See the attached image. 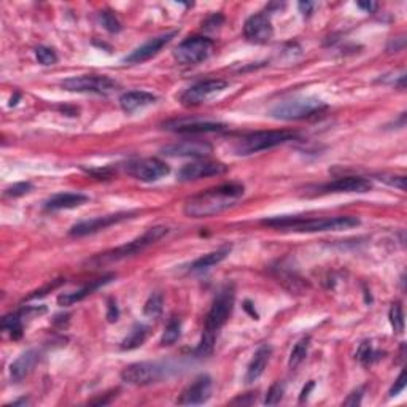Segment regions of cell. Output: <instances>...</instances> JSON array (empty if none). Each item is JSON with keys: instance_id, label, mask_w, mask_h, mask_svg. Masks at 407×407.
I'll list each match as a JSON object with an SVG mask.
<instances>
[{"instance_id": "cell-20", "label": "cell", "mask_w": 407, "mask_h": 407, "mask_svg": "<svg viewBox=\"0 0 407 407\" xmlns=\"http://www.w3.org/2000/svg\"><path fill=\"white\" fill-rule=\"evenodd\" d=\"M116 275L115 274H109V275H104L102 279H97L91 283H88L83 288H80V290L72 291V293H64L61 296L57 298V303L59 305H74L75 303H80V301H83L86 296H90L99 288H102L110 283L111 280H115Z\"/></svg>"}, {"instance_id": "cell-32", "label": "cell", "mask_w": 407, "mask_h": 407, "mask_svg": "<svg viewBox=\"0 0 407 407\" xmlns=\"http://www.w3.org/2000/svg\"><path fill=\"white\" fill-rule=\"evenodd\" d=\"M377 355V353L373 350V345H371V342L369 340H364L361 345L358 347V352H357V359L359 363H361L363 366H369L371 363L374 361V357Z\"/></svg>"}, {"instance_id": "cell-36", "label": "cell", "mask_w": 407, "mask_h": 407, "mask_svg": "<svg viewBox=\"0 0 407 407\" xmlns=\"http://www.w3.org/2000/svg\"><path fill=\"white\" fill-rule=\"evenodd\" d=\"M100 21H102V26L107 29L109 32H120L121 31L120 21H118L116 16L109 10L102 11V13H100Z\"/></svg>"}, {"instance_id": "cell-28", "label": "cell", "mask_w": 407, "mask_h": 407, "mask_svg": "<svg viewBox=\"0 0 407 407\" xmlns=\"http://www.w3.org/2000/svg\"><path fill=\"white\" fill-rule=\"evenodd\" d=\"M309 347H310L309 336H305V338L301 339L298 344L293 347V350L290 353V361H288V366H290L291 369H296L298 366L304 361L309 353Z\"/></svg>"}, {"instance_id": "cell-13", "label": "cell", "mask_w": 407, "mask_h": 407, "mask_svg": "<svg viewBox=\"0 0 407 407\" xmlns=\"http://www.w3.org/2000/svg\"><path fill=\"white\" fill-rule=\"evenodd\" d=\"M212 387H214V383H212L209 375H199L181 392L180 398L177 399V404L199 406L207 403L212 396Z\"/></svg>"}, {"instance_id": "cell-6", "label": "cell", "mask_w": 407, "mask_h": 407, "mask_svg": "<svg viewBox=\"0 0 407 407\" xmlns=\"http://www.w3.org/2000/svg\"><path fill=\"white\" fill-rule=\"evenodd\" d=\"M323 110H326V104L322 102L320 99L303 97V99L285 100V102L275 105L273 111H270V115L277 118V120L296 121V120H305V118L320 115Z\"/></svg>"}, {"instance_id": "cell-19", "label": "cell", "mask_w": 407, "mask_h": 407, "mask_svg": "<svg viewBox=\"0 0 407 407\" xmlns=\"http://www.w3.org/2000/svg\"><path fill=\"white\" fill-rule=\"evenodd\" d=\"M373 188V183L363 177H342L322 186L323 193H366Z\"/></svg>"}, {"instance_id": "cell-21", "label": "cell", "mask_w": 407, "mask_h": 407, "mask_svg": "<svg viewBox=\"0 0 407 407\" xmlns=\"http://www.w3.org/2000/svg\"><path fill=\"white\" fill-rule=\"evenodd\" d=\"M39 358H40L39 352L35 350H27L25 353H21V355L10 366L11 382L20 383L21 380H25L26 377L32 373L35 364L39 363Z\"/></svg>"}, {"instance_id": "cell-29", "label": "cell", "mask_w": 407, "mask_h": 407, "mask_svg": "<svg viewBox=\"0 0 407 407\" xmlns=\"http://www.w3.org/2000/svg\"><path fill=\"white\" fill-rule=\"evenodd\" d=\"M180 334H181V322L179 320V318H172L167 323V326L166 329H164V333L161 336V345H174L177 340H179L180 338Z\"/></svg>"}, {"instance_id": "cell-16", "label": "cell", "mask_w": 407, "mask_h": 407, "mask_svg": "<svg viewBox=\"0 0 407 407\" xmlns=\"http://www.w3.org/2000/svg\"><path fill=\"white\" fill-rule=\"evenodd\" d=\"M212 151H214V149H212L209 142L185 140L164 146L163 155L174 158H207Z\"/></svg>"}, {"instance_id": "cell-27", "label": "cell", "mask_w": 407, "mask_h": 407, "mask_svg": "<svg viewBox=\"0 0 407 407\" xmlns=\"http://www.w3.org/2000/svg\"><path fill=\"white\" fill-rule=\"evenodd\" d=\"M2 329L11 336V339H21L22 331H25V324H22V317L20 312L18 314H10L2 318Z\"/></svg>"}, {"instance_id": "cell-4", "label": "cell", "mask_w": 407, "mask_h": 407, "mask_svg": "<svg viewBox=\"0 0 407 407\" xmlns=\"http://www.w3.org/2000/svg\"><path fill=\"white\" fill-rule=\"evenodd\" d=\"M298 137L296 132L293 131H261V132H253L237 140V144L234 145L235 155L240 156H249L253 153H259L264 150H270L274 146H279L291 142Z\"/></svg>"}, {"instance_id": "cell-8", "label": "cell", "mask_w": 407, "mask_h": 407, "mask_svg": "<svg viewBox=\"0 0 407 407\" xmlns=\"http://www.w3.org/2000/svg\"><path fill=\"white\" fill-rule=\"evenodd\" d=\"M214 46V42L207 37H191L177 46L174 57L181 66H196L210 57Z\"/></svg>"}, {"instance_id": "cell-1", "label": "cell", "mask_w": 407, "mask_h": 407, "mask_svg": "<svg viewBox=\"0 0 407 407\" xmlns=\"http://www.w3.org/2000/svg\"><path fill=\"white\" fill-rule=\"evenodd\" d=\"M244 194L245 188L239 183H225V185L210 188L188 199L183 212L190 218L215 216L234 207Z\"/></svg>"}, {"instance_id": "cell-39", "label": "cell", "mask_w": 407, "mask_h": 407, "mask_svg": "<svg viewBox=\"0 0 407 407\" xmlns=\"http://www.w3.org/2000/svg\"><path fill=\"white\" fill-rule=\"evenodd\" d=\"M361 398H363L361 390L353 392V393L350 394V396L344 401V404H345V406H358V404H361Z\"/></svg>"}, {"instance_id": "cell-24", "label": "cell", "mask_w": 407, "mask_h": 407, "mask_svg": "<svg viewBox=\"0 0 407 407\" xmlns=\"http://www.w3.org/2000/svg\"><path fill=\"white\" fill-rule=\"evenodd\" d=\"M88 202V196L81 193H61L56 194V196L50 198L45 202V209L56 212V210H69L75 209Z\"/></svg>"}, {"instance_id": "cell-37", "label": "cell", "mask_w": 407, "mask_h": 407, "mask_svg": "<svg viewBox=\"0 0 407 407\" xmlns=\"http://www.w3.org/2000/svg\"><path fill=\"white\" fill-rule=\"evenodd\" d=\"M404 388H406V371H401L399 377L396 379V382H394V385L392 387L390 396H396V394H399L401 392H403Z\"/></svg>"}, {"instance_id": "cell-22", "label": "cell", "mask_w": 407, "mask_h": 407, "mask_svg": "<svg viewBox=\"0 0 407 407\" xmlns=\"http://www.w3.org/2000/svg\"><path fill=\"white\" fill-rule=\"evenodd\" d=\"M270 355H273V347H269V345H261L255 352V355H253L249 368H247V373H245V382L247 383L256 382L259 377L263 375L264 369H266V366L270 359Z\"/></svg>"}, {"instance_id": "cell-2", "label": "cell", "mask_w": 407, "mask_h": 407, "mask_svg": "<svg viewBox=\"0 0 407 407\" xmlns=\"http://www.w3.org/2000/svg\"><path fill=\"white\" fill-rule=\"evenodd\" d=\"M264 226L283 229L294 233H324L344 231L359 225L357 216H334V218H304V216H274L261 221Z\"/></svg>"}, {"instance_id": "cell-38", "label": "cell", "mask_w": 407, "mask_h": 407, "mask_svg": "<svg viewBox=\"0 0 407 407\" xmlns=\"http://www.w3.org/2000/svg\"><path fill=\"white\" fill-rule=\"evenodd\" d=\"M118 317H120V310H118V305H116V301L110 299L109 301V305H107V318L110 323H113L118 320Z\"/></svg>"}, {"instance_id": "cell-18", "label": "cell", "mask_w": 407, "mask_h": 407, "mask_svg": "<svg viewBox=\"0 0 407 407\" xmlns=\"http://www.w3.org/2000/svg\"><path fill=\"white\" fill-rule=\"evenodd\" d=\"M228 167L223 163L216 161H196L191 164H186L185 167L180 169L179 180L180 181H193L199 179H205V177H214L225 174Z\"/></svg>"}, {"instance_id": "cell-15", "label": "cell", "mask_w": 407, "mask_h": 407, "mask_svg": "<svg viewBox=\"0 0 407 407\" xmlns=\"http://www.w3.org/2000/svg\"><path fill=\"white\" fill-rule=\"evenodd\" d=\"M164 129L180 134H207L225 131L226 125L216 121H202V120H172L164 123Z\"/></svg>"}, {"instance_id": "cell-30", "label": "cell", "mask_w": 407, "mask_h": 407, "mask_svg": "<svg viewBox=\"0 0 407 407\" xmlns=\"http://www.w3.org/2000/svg\"><path fill=\"white\" fill-rule=\"evenodd\" d=\"M163 296L159 293H153L151 296L149 298V301L145 303V308H144V314L150 318H158L161 315L163 312Z\"/></svg>"}, {"instance_id": "cell-10", "label": "cell", "mask_w": 407, "mask_h": 407, "mask_svg": "<svg viewBox=\"0 0 407 407\" xmlns=\"http://www.w3.org/2000/svg\"><path fill=\"white\" fill-rule=\"evenodd\" d=\"M229 86L228 81L215 78V80H205L199 81V83L193 85L191 88L181 94L180 102L186 107H194V105H200L207 102L212 97H215L216 94H220Z\"/></svg>"}, {"instance_id": "cell-3", "label": "cell", "mask_w": 407, "mask_h": 407, "mask_svg": "<svg viewBox=\"0 0 407 407\" xmlns=\"http://www.w3.org/2000/svg\"><path fill=\"white\" fill-rule=\"evenodd\" d=\"M234 298H235V294H234L233 287L223 288V290L218 293V296L215 298L214 304H212V308L209 310L207 318H205L204 338L198 349L200 355H207V353H210L212 349H214L216 333L225 326V323L228 322V318L233 312Z\"/></svg>"}, {"instance_id": "cell-14", "label": "cell", "mask_w": 407, "mask_h": 407, "mask_svg": "<svg viewBox=\"0 0 407 407\" xmlns=\"http://www.w3.org/2000/svg\"><path fill=\"white\" fill-rule=\"evenodd\" d=\"M244 35L251 43L264 45L270 42L274 37V27L269 16L264 13H256L250 16L244 26Z\"/></svg>"}, {"instance_id": "cell-31", "label": "cell", "mask_w": 407, "mask_h": 407, "mask_svg": "<svg viewBox=\"0 0 407 407\" xmlns=\"http://www.w3.org/2000/svg\"><path fill=\"white\" fill-rule=\"evenodd\" d=\"M388 318H390V323H392V328L394 329V333L401 334L404 331V314H403V308H401L398 303L393 304L390 308Z\"/></svg>"}, {"instance_id": "cell-34", "label": "cell", "mask_w": 407, "mask_h": 407, "mask_svg": "<svg viewBox=\"0 0 407 407\" xmlns=\"http://www.w3.org/2000/svg\"><path fill=\"white\" fill-rule=\"evenodd\" d=\"M283 393H285V385H283L282 382L274 383V385L269 388V392L266 394V399H264V404H266V406H277L282 401Z\"/></svg>"}, {"instance_id": "cell-25", "label": "cell", "mask_w": 407, "mask_h": 407, "mask_svg": "<svg viewBox=\"0 0 407 407\" xmlns=\"http://www.w3.org/2000/svg\"><path fill=\"white\" fill-rule=\"evenodd\" d=\"M229 251H231V247H223V249H220V250L207 253V255L200 256L199 259H196V261L191 264V270L198 273V270H205V269L214 268V266H216V264H220L223 259H226V256L229 255Z\"/></svg>"}, {"instance_id": "cell-35", "label": "cell", "mask_w": 407, "mask_h": 407, "mask_svg": "<svg viewBox=\"0 0 407 407\" xmlns=\"http://www.w3.org/2000/svg\"><path fill=\"white\" fill-rule=\"evenodd\" d=\"M31 190H32V183L20 181V183H15V185H11L10 188L5 190V196L7 198H20V196H25V194H27Z\"/></svg>"}, {"instance_id": "cell-5", "label": "cell", "mask_w": 407, "mask_h": 407, "mask_svg": "<svg viewBox=\"0 0 407 407\" xmlns=\"http://www.w3.org/2000/svg\"><path fill=\"white\" fill-rule=\"evenodd\" d=\"M167 234V228L166 226H155L150 228L144 235H140L132 242H129L126 245L118 247L115 250H110L107 253H102L92 259L91 263H97V264H104V263H113V261H120V259H125L127 256H134L137 253L144 251L146 247H150L153 244H156L158 240H161L164 235Z\"/></svg>"}, {"instance_id": "cell-40", "label": "cell", "mask_w": 407, "mask_h": 407, "mask_svg": "<svg viewBox=\"0 0 407 407\" xmlns=\"http://www.w3.org/2000/svg\"><path fill=\"white\" fill-rule=\"evenodd\" d=\"M298 7H299L301 13H303L304 16H309L312 13V11H314L315 4H312V2H299Z\"/></svg>"}, {"instance_id": "cell-12", "label": "cell", "mask_w": 407, "mask_h": 407, "mask_svg": "<svg viewBox=\"0 0 407 407\" xmlns=\"http://www.w3.org/2000/svg\"><path fill=\"white\" fill-rule=\"evenodd\" d=\"M127 172L140 181H156L169 175L170 169L166 163L156 158H145L134 161L127 166Z\"/></svg>"}, {"instance_id": "cell-41", "label": "cell", "mask_w": 407, "mask_h": 407, "mask_svg": "<svg viewBox=\"0 0 407 407\" xmlns=\"http://www.w3.org/2000/svg\"><path fill=\"white\" fill-rule=\"evenodd\" d=\"M314 385H315V383H314V382H309V383H308V387H304V390H303V393H301L299 403H304V401H305V399H308V396H309V393H310V390H312V388H314Z\"/></svg>"}, {"instance_id": "cell-26", "label": "cell", "mask_w": 407, "mask_h": 407, "mask_svg": "<svg viewBox=\"0 0 407 407\" xmlns=\"http://www.w3.org/2000/svg\"><path fill=\"white\" fill-rule=\"evenodd\" d=\"M149 338V326L145 324H134L131 331L126 336L125 339L121 342V349L123 350H134L139 349L140 345H144V342Z\"/></svg>"}, {"instance_id": "cell-7", "label": "cell", "mask_w": 407, "mask_h": 407, "mask_svg": "<svg viewBox=\"0 0 407 407\" xmlns=\"http://www.w3.org/2000/svg\"><path fill=\"white\" fill-rule=\"evenodd\" d=\"M169 368L166 364L161 363H151V361H142L126 366L121 373L123 382L129 383V385H151L163 380L164 377H167Z\"/></svg>"}, {"instance_id": "cell-11", "label": "cell", "mask_w": 407, "mask_h": 407, "mask_svg": "<svg viewBox=\"0 0 407 407\" xmlns=\"http://www.w3.org/2000/svg\"><path fill=\"white\" fill-rule=\"evenodd\" d=\"M134 216H135V212H121V214H111V215L92 218V220L81 221L78 223V225L72 226V229H70V235H74V237H83V235L94 234L97 231H102V229L118 225V223L131 220V218Z\"/></svg>"}, {"instance_id": "cell-17", "label": "cell", "mask_w": 407, "mask_h": 407, "mask_svg": "<svg viewBox=\"0 0 407 407\" xmlns=\"http://www.w3.org/2000/svg\"><path fill=\"white\" fill-rule=\"evenodd\" d=\"M177 34H179V32L172 31V32L163 34V35H159V37L149 40L146 43L139 46L137 50H134L131 55L126 56L125 62H127V64H142V62L149 61V59L155 57L158 53L161 51L167 43L172 42L174 37H177Z\"/></svg>"}, {"instance_id": "cell-42", "label": "cell", "mask_w": 407, "mask_h": 407, "mask_svg": "<svg viewBox=\"0 0 407 407\" xmlns=\"http://www.w3.org/2000/svg\"><path fill=\"white\" fill-rule=\"evenodd\" d=\"M358 7L363 8L368 13H373V11L377 8V5L374 2H358Z\"/></svg>"}, {"instance_id": "cell-23", "label": "cell", "mask_w": 407, "mask_h": 407, "mask_svg": "<svg viewBox=\"0 0 407 407\" xmlns=\"http://www.w3.org/2000/svg\"><path fill=\"white\" fill-rule=\"evenodd\" d=\"M156 102V96H153L151 92L146 91H127L121 94L120 105L126 113H134L140 109L149 107V105Z\"/></svg>"}, {"instance_id": "cell-9", "label": "cell", "mask_w": 407, "mask_h": 407, "mask_svg": "<svg viewBox=\"0 0 407 407\" xmlns=\"http://www.w3.org/2000/svg\"><path fill=\"white\" fill-rule=\"evenodd\" d=\"M61 86L70 92H91L107 96L116 90L118 83L105 75H81L64 80Z\"/></svg>"}, {"instance_id": "cell-33", "label": "cell", "mask_w": 407, "mask_h": 407, "mask_svg": "<svg viewBox=\"0 0 407 407\" xmlns=\"http://www.w3.org/2000/svg\"><path fill=\"white\" fill-rule=\"evenodd\" d=\"M35 56H37V61L42 64V66H55L57 62V55L48 46H39L35 50Z\"/></svg>"}]
</instances>
